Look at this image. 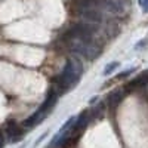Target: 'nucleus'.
<instances>
[{"label":"nucleus","mask_w":148,"mask_h":148,"mask_svg":"<svg viewBox=\"0 0 148 148\" xmlns=\"http://www.w3.org/2000/svg\"><path fill=\"white\" fill-rule=\"evenodd\" d=\"M93 34L95 28L93 25H90V22H79L73 25L65 36L70 51L80 58L95 59L101 53V51L93 42Z\"/></svg>","instance_id":"f257e3e1"},{"label":"nucleus","mask_w":148,"mask_h":148,"mask_svg":"<svg viewBox=\"0 0 148 148\" xmlns=\"http://www.w3.org/2000/svg\"><path fill=\"white\" fill-rule=\"evenodd\" d=\"M82 71H83V68L76 59H68L67 64L62 68V71H61L59 77H58L59 90L64 92V90H68L70 88H73L79 82V79L82 76Z\"/></svg>","instance_id":"f03ea898"},{"label":"nucleus","mask_w":148,"mask_h":148,"mask_svg":"<svg viewBox=\"0 0 148 148\" xmlns=\"http://www.w3.org/2000/svg\"><path fill=\"white\" fill-rule=\"evenodd\" d=\"M82 8H92L101 10L104 14H121L125 10V2L123 0H80Z\"/></svg>","instance_id":"7ed1b4c3"},{"label":"nucleus","mask_w":148,"mask_h":148,"mask_svg":"<svg viewBox=\"0 0 148 148\" xmlns=\"http://www.w3.org/2000/svg\"><path fill=\"white\" fill-rule=\"evenodd\" d=\"M56 98H58V93L55 92V90H51L47 93V98H46V101L40 105V108L36 111L34 114H31L27 120H24V123H22V126L24 127H31V126H34V125H37V123H40L42 120H43V117L46 116V113L49 110H51L53 105H55V102H56Z\"/></svg>","instance_id":"20e7f679"},{"label":"nucleus","mask_w":148,"mask_h":148,"mask_svg":"<svg viewBox=\"0 0 148 148\" xmlns=\"http://www.w3.org/2000/svg\"><path fill=\"white\" fill-rule=\"evenodd\" d=\"M123 96H125V95H123V92L121 90H116V92H113V93H111L110 96H108V102H110V105L111 107H117L119 105V102L123 99Z\"/></svg>","instance_id":"39448f33"},{"label":"nucleus","mask_w":148,"mask_h":148,"mask_svg":"<svg viewBox=\"0 0 148 148\" xmlns=\"http://www.w3.org/2000/svg\"><path fill=\"white\" fill-rule=\"evenodd\" d=\"M8 133H9V136H10L12 139H18L21 135H22V130H21L19 127H16L15 125H12V126L8 127Z\"/></svg>","instance_id":"423d86ee"},{"label":"nucleus","mask_w":148,"mask_h":148,"mask_svg":"<svg viewBox=\"0 0 148 148\" xmlns=\"http://www.w3.org/2000/svg\"><path fill=\"white\" fill-rule=\"evenodd\" d=\"M119 67V62H111V64H108L107 67H105V70H104V76H107V74H111L113 73V70H116Z\"/></svg>","instance_id":"0eeeda50"},{"label":"nucleus","mask_w":148,"mask_h":148,"mask_svg":"<svg viewBox=\"0 0 148 148\" xmlns=\"http://www.w3.org/2000/svg\"><path fill=\"white\" fill-rule=\"evenodd\" d=\"M138 3L144 12H148V0H138Z\"/></svg>","instance_id":"6e6552de"},{"label":"nucleus","mask_w":148,"mask_h":148,"mask_svg":"<svg viewBox=\"0 0 148 148\" xmlns=\"http://www.w3.org/2000/svg\"><path fill=\"white\" fill-rule=\"evenodd\" d=\"M3 145H5V139H3V135L0 133V148H3Z\"/></svg>","instance_id":"1a4fd4ad"}]
</instances>
